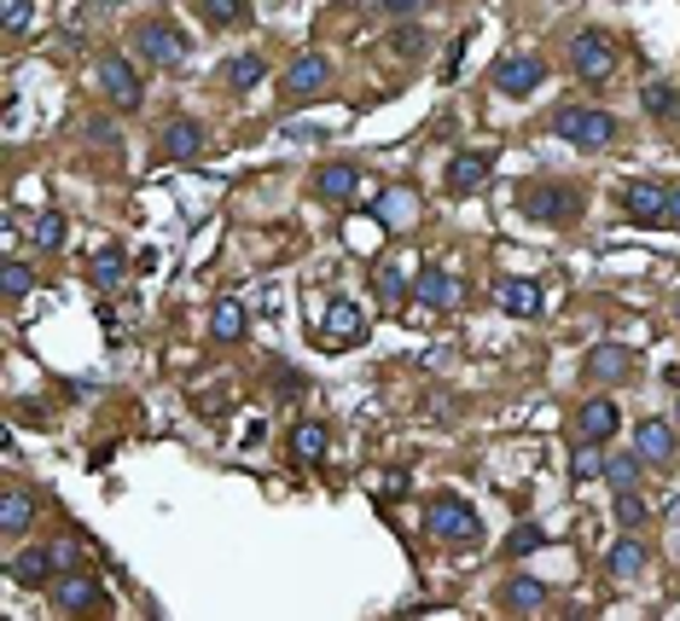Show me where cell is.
Listing matches in <instances>:
<instances>
[{
	"mask_svg": "<svg viewBox=\"0 0 680 621\" xmlns=\"http://www.w3.org/2000/svg\"><path fill=\"white\" fill-rule=\"evenodd\" d=\"M291 448H297V459H302V464H314V459H326L332 435H326V424H314V419H309V424H297V430H291Z\"/></svg>",
	"mask_w": 680,
	"mask_h": 621,
	"instance_id": "31",
	"label": "cell"
},
{
	"mask_svg": "<svg viewBox=\"0 0 680 621\" xmlns=\"http://www.w3.org/2000/svg\"><path fill=\"white\" fill-rule=\"evenodd\" d=\"M30 12H36V0H0V23H7V36L30 30Z\"/></svg>",
	"mask_w": 680,
	"mask_h": 621,
	"instance_id": "37",
	"label": "cell"
},
{
	"mask_svg": "<svg viewBox=\"0 0 680 621\" xmlns=\"http://www.w3.org/2000/svg\"><path fill=\"white\" fill-rule=\"evenodd\" d=\"M419 7H431V0H384V12H390V18H413Z\"/></svg>",
	"mask_w": 680,
	"mask_h": 621,
	"instance_id": "41",
	"label": "cell"
},
{
	"mask_svg": "<svg viewBox=\"0 0 680 621\" xmlns=\"http://www.w3.org/2000/svg\"><path fill=\"white\" fill-rule=\"evenodd\" d=\"M570 70L582 76L588 88H604V82H611V70H617V41L599 36V30H582L570 41Z\"/></svg>",
	"mask_w": 680,
	"mask_h": 621,
	"instance_id": "5",
	"label": "cell"
},
{
	"mask_svg": "<svg viewBox=\"0 0 680 621\" xmlns=\"http://www.w3.org/2000/svg\"><path fill=\"white\" fill-rule=\"evenodd\" d=\"M320 338H326V349H356L367 338V314L349 297H332L326 302V320H320Z\"/></svg>",
	"mask_w": 680,
	"mask_h": 621,
	"instance_id": "7",
	"label": "cell"
},
{
	"mask_svg": "<svg viewBox=\"0 0 680 621\" xmlns=\"http://www.w3.org/2000/svg\"><path fill=\"white\" fill-rule=\"evenodd\" d=\"M634 453H640L646 464H669V459L680 453V430H674L669 419H646V424L634 430Z\"/></svg>",
	"mask_w": 680,
	"mask_h": 621,
	"instance_id": "13",
	"label": "cell"
},
{
	"mask_svg": "<svg viewBox=\"0 0 680 621\" xmlns=\"http://www.w3.org/2000/svg\"><path fill=\"white\" fill-rule=\"evenodd\" d=\"M413 210H419V192L408 187H390L384 198H372V221H384V227H408Z\"/></svg>",
	"mask_w": 680,
	"mask_h": 621,
	"instance_id": "25",
	"label": "cell"
},
{
	"mask_svg": "<svg viewBox=\"0 0 680 621\" xmlns=\"http://www.w3.org/2000/svg\"><path fill=\"white\" fill-rule=\"evenodd\" d=\"M617 424H622L617 401L611 395H593V401H582V412H576V442H582V448H604L617 435Z\"/></svg>",
	"mask_w": 680,
	"mask_h": 621,
	"instance_id": "11",
	"label": "cell"
},
{
	"mask_svg": "<svg viewBox=\"0 0 680 621\" xmlns=\"http://www.w3.org/2000/svg\"><path fill=\"white\" fill-rule=\"evenodd\" d=\"M552 134L570 140V146L599 151V146H611V140H617V117H611V111H599V106H564L559 117H552Z\"/></svg>",
	"mask_w": 680,
	"mask_h": 621,
	"instance_id": "4",
	"label": "cell"
},
{
	"mask_svg": "<svg viewBox=\"0 0 680 621\" xmlns=\"http://www.w3.org/2000/svg\"><path fill=\"white\" fill-rule=\"evenodd\" d=\"M424 534L442 540V547H483V523H477V511L460 500V494H431L424 500Z\"/></svg>",
	"mask_w": 680,
	"mask_h": 621,
	"instance_id": "2",
	"label": "cell"
},
{
	"mask_svg": "<svg viewBox=\"0 0 680 621\" xmlns=\"http://www.w3.org/2000/svg\"><path fill=\"white\" fill-rule=\"evenodd\" d=\"M547 604H552V587L536 581V575H512L507 587H500V610H507V615H536Z\"/></svg>",
	"mask_w": 680,
	"mask_h": 621,
	"instance_id": "14",
	"label": "cell"
},
{
	"mask_svg": "<svg viewBox=\"0 0 680 621\" xmlns=\"http://www.w3.org/2000/svg\"><path fill=\"white\" fill-rule=\"evenodd\" d=\"M36 511H41V500L30 494V488H7V494H0V534L7 540H18V534H30V523H36Z\"/></svg>",
	"mask_w": 680,
	"mask_h": 621,
	"instance_id": "16",
	"label": "cell"
},
{
	"mask_svg": "<svg viewBox=\"0 0 680 621\" xmlns=\"http://www.w3.org/2000/svg\"><path fill=\"white\" fill-rule=\"evenodd\" d=\"M460 291H466V284L453 279L448 268H419V273H413V302H424L431 314H448V308H460Z\"/></svg>",
	"mask_w": 680,
	"mask_h": 621,
	"instance_id": "12",
	"label": "cell"
},
{
	"mask_svg": "<svg viewBox=\"0 0 680 621\" xmlns=\"http://www.w3.org/2000/svg\"><path fill=\"white\" fill-rule=\"evenodd\" d=\"M646 517H651V505L640 500V488H622V494H617V523L622 529H640Z\"/></svg>",
	"mask_w": 680,
	"mask_h": 621,
	"instance_id": "34",
	"label": "cell"
},
{
	"mask_svg": "<svg viewBox=\"0 0 680 621\" xmlns=\"http://www.w3.org/2000/svg\"><path fill=\"white\" fill-rule=\"evenodd\" d=\"M99 93H106L111 111H140L146 82L134 76V64L122 59V53H99Z\"/></svg>",
	"mask_w": 680,
	"mask_h": 621,
	"instance_id": "6",
	"label": "cell"
},
{
	"mask_svg": "<svg viewBox=\"0 0 680 621\" xmlns=\"http://www.w3.org/2000/svg\"><path fill=\"white\" fill-rule=\"evenodd\" d=\"M262 76H268V59H262V53H239L233 64H227V88H233V93H250Z\"/></svg>",
	"mask_w": 680,
	"mask_h": 621,
	"instance_id": "30",
	"label": "cell"
},
{
	"mask_svg": "<svg viewBox=\"0 0 680 621\" xmlns=\"http://www.w3.org/2000/svg\"><path fill=\"white\" fill-rule=\"evenodd\" d=\"M424 47H431V36H424L419 23H408V18H401L396 30H390V53H396V59H419Z\"/></svg>",
	"mask_w": 680,
	"mask_h": 621,
	"instance_id": "32",
	"label": "cell"
},
{
	"mask_svg": "<svg viewBox=\"0 0 680 621\" xmlns=\"http://www.w3.org/2000/svg\"><path fill=\"white\" fill-rule=\"evenodd\" d=\"M489 169H494V158H489V151H460V158L448 163V192H453V198H471V192H483Z\"/></svg>",
	"mask_w": 680,
	"mask_h": 621,
	"instance_id": "15",
	"label": "cell"
},
{
	"mask_svg": "<svg viewBox=\"0 0 680 621\" xmlns=\"http://www.w3.org/2000/svg\"><path fill=\"white\" fill-rule=\"evenodd\" d=\"M326 82H332V59H320V53H302V59H291V70H286V93H291V99H309V93H320Z\"/></svg>",
	"mask_w": 680,
	"mask_h": 621,
	"instance_id": "18",
	"label": "cell"
},
{
	"mask_svg": "<svg viewBox=\"0 0 680 621\" xmlns=\"http://www.w3.org/2000/svg\"><path fill=\"white\" fill-rule=\"evenodd\" d=\"M669 227H680V187L669 192Z\"/></svg>",
	"mask_w": 680,
	"mask_h": 621,
	"instance_id": "42",
	"label": "cell"
},
{
	"mask_svg": "<svg viewBox=\"0 0 680 621\" xmlns=\"http://www.w3.org/2000/svg\"><path fill=\"white\" fill-rule=\"evenodd\" d=\"M134 53H140L146 64H158V70H174V64H187L192 41H187L181 23H169V18H146L140 30H134Z\"/></svg>",
	"mask_w": 680,
	"mask_h": 621,
	"instance_id": "3",
	"label": "cell"
},
{
	"mask_svg": "<svg viewBox=\"0 0 680 621\" xmlns=\"http://www.w3.org/2000/svg\"><path fill=\"white\" fill-rule=\"evenodd\" d=\"M244 325H250V320H244V302L221 297V302L210 308V331H216L221 343H239V338H244Z\"/></svg>",
	"mask_w": 680,
	"mask_h": 621,
	"instance_id": "26",
	"label": "cell"
},
{
	"mask_svg": "<svg viewBox=\"0 0 680 621\" xmlns=\"http://www.w3.org/2000/svg\"><path fill=\"white\" fill-rule=\"evenodd\" d=\"M518 210L541 227H576L588 210V198H582V187H570V180H536V187H523Z\"/></svg>",
	"mask_w": 680,
	"mask_h": 621,
	"instance_id": "1",
	"label": "cell"
},
{
	"mask_svg": "<svg viewBox=\"0 0 680 621\" xmlns=\"http://www.w3.org/2000/svg\"><path fill=\"white\" fill-rule=\"evenodd\" d=\"M646 563H651V547H646V540H617V547L604 552V569H611L617 581H634V575H646Z\"/></svg>",
	"mask_w": 680,
	"mask_h": 621,
	"instance_id": "23",
	"label": "cell"
},
{
	"mask_svg": "<svg viewBox=\"0 0 680 621\" xmlns=\"http://www.w3.org/2000/svg\"><path fill=\"white\" fill-rule=\"evenodd\" d=\"M640 471H646L640 453H611V459H604V482H611V494H622V488H640Z\"/></svg>",
	"mask_w": 680,
	"mask_h": 621,
	"instance_id": "28",
	"label": "cell"
},
{
	"mask_svg": "<svg viewBox=\"0 0 680 621\" xmlns=\"http://www.w3.org/2000/svg\"><path fill=\"white\" fill-rule=\"evenodd\" d=\"M628 372H634V354H628L622 343H599V349H588V378H593V383H622Z\"/></svg>",
	"mask_w": 680,
	"mask_h": 621,
	"instance_id": "21",
	"label": "cell"
},
{
	"mask_svg": "<svg viewBox=\"0 0 680 621\" xmlns=\"http://www.w3.org/2000/svg\"><path fill=\"white\" fill-rule=\"evenodd\" d=\"M64 232H70V227H64V216H59V210L36 216V244H41V250H64Z\"/></svg>",
	"mask_w": 680,
	"mask_h": 621,
	"instance_id": "36",
	"label": "cell"
},
{
	"mask_svg": "<svg viewBox=\"0 0 680 621\" xmlns=\"http://www.w3.org/2000/svg\"><path fill=\"white\" fill-rule=\"evenodd\" d=\"M500 308L518 314V320H536L541 314V284L536 279H507V284H500Z\"/></svg>",
	"mask_w": 680,
	"mask_h": 621,
	"instance_id": "24",
	"label": "cell"
},
{
	"mask_svg": "<svg viewBox=\"0 0 680 621\" xmlns=\"http://www.w3.org/2000/svg\"><path fill=\"white\" fill-rule=\"evenodd\" d=\"M314 192L326 198V203H349L361 192V169L356 163H320L314 169Z\"/></svg>",
	"mask_w": 680,
	"mask_h": 621,
	"instance_id": "19",
	"label": "cell"
},
{
	"mask_svg": "<svg viewBox=\"0 0 680 621\" xmlns=\"http://www.w3.org/2000/svg\"><path fill=\"white\" fill-rule=\"evenodd\" d=\"M0 284H7V297H12V302H23V297L36 291V268H30V262H7V273H0Z\"/></svg>",
	"mask_w": 680,
	"mask_h": 621,
	"instance_id": "35",
	"label": "cell"
},
{
	"mask_svg": "<svg viewBox=\"0 0 680 621\" xmlns=\"http://www.w3.org/2000/svg\"><path fill=\"white\" fill-rule=\"evenodd\" d=\"M268 383H280V395H286V401H297V395H302V372H291V367H273V372H268Z\"/></svg>",
	"mask_w": 680,
	"mask_h": 621,
	"instance_id": "39",
	"label": "cell"
},
{
	"mask_svg": "<svg viewBox=\"0 0 680 621\" xmlns=\"http://www.w3.org/2000/svg\"><path fill=\"white\" fill-rule=\"evenodd\" d=\"M640 106H646V117H674L680 93H674L669 82H646V88H640Z\"/></svg>",
	"mask_w": 680,
	"mask_h": 621,
	"instance_id": "33",
	"label": "cell"
},
{
	"mask_svg": "<svg viewBox=\"0 0 680 621\" xmlns=\"http://www.w3.org/2000/svg\"><path fill=\"white\" fill-rule=\"evenodd\" d=\"M198 12L216 30H239V23H250V0H198Z\"/></svg>",
	"mask_w": 680,
	"mask_h": 621,
	"instance_id": "27",
	"label": "cell"
},
{
	"mask_svg": "<svg viewBox=\"0 0 680 621\" xmlns=\"http://www.w3.org/2000/svg\"><path fill=\"white\" fill-rule=\"evenodd\" d=\"M622 210H628V221H640V227H663L669 221V187H663V180H628V187H622Z\"/></svg>",
	"mask_w": 680,
	"mask_h": 621,
	"instance_id": "8",
	"label": "cell"
},
{
	"mask_svg": "<svg viewBox=\"0 0 680 621\" xmlns=\"http://www.w3.org/2000/svg\"><path fill=\"white\" fill-rule=\"evenodd\" d=\"M88 279L99 284V291H117V284L129 279V250H122V244H99L88 256Z\"/></svg>",
	"mask_w": 680,
	"mask_h": 621,
	"instance_id": "20",
	"label": "cell"
},
{
	"mask_svg": "<svg viewBox=\"0 0 680 621\" xmlns=\"http://www.w3.org/2000/svg\"><path fill=\"white\" fill-rule=\"evenodd\" d=\"M53 563H59V552H47V547L18 552V558H12V581H18V587H53V581H59Z\"/></svg>",
	"mask_w": 680,
	"mask_h": 621,
	"instance_id": "22",
	"label": "cell"
},
{
	"mask_svg": "<svg viewBox=\"0 0 680 621\" xmlns=\"http://www.w3.org/2000/svg\"><path fill=\"white\" fill-rule=\"evenodd\" d=\"M372 291L384 297V302H401V297L413 291V279H408V268H401V262H378L372 268Z\"/></svg>",
	"mask_w": 680,
	"mask_h": 621,
	"instance_id": "29",
	"label": "cell"
},
{
	"mask_svg": "<svg viewBox=\"0 0 680 621\" xmlns=\"http://www.w3.org/2000/svg\"><path fill=\"white\" fill-rule=\"evenodd\" d=\"M541 547H547V529H536V523L512 529V540H507V552H512V558H529V552H541Z\"/></svg>",
	"mask_w": 680,
	"mask_h": 621,
	"instance_id": "38",
	"label": "cell"
},
{
	"mask_svg": "<svg viewBox=\"0 0 680 621\" xmlns=\"http://www.w3.org/2000/svg\"><path fill=\"white\" fill-rule=\"evenodd\" d=\"M158 151H163V158H174V163H187V158H198V151H204V128H198L192 117H174V122H163Z\"/></svg>",
	"mask_w": 680,
	"mask_h": 621,
	"instance_id": "17",
	"label": "cell"
},
{
	"mask_svg": "<svg viewBox=\"0 0 680 621\" xmlns=\"http://www.w3.org/2000/svg\"><path fill=\"white\" fill-rule=\"evenodd\" d=\"M593 471H604V464H599V448H582V442H576V477H593Z\"/></svg>",
	"mask_w": 680,
	"mask_h": 621,
	"instance_id": "40",
	"label": "cell"
},
{
	"mask_svg": "<svg viewBox=\"0 0 680 621\" xmlns=\"http://www.w3.org/2000/svg\"><path fill=\"white\" fill-rule=\"evenodd\" d=\"M489 82L507 93V99H523V93H536V88L547 82V64H541L536 53H518V59H500V64L489 70Z\"/></svg>",
	"mask_w": 680,
	"mask_h": 621,
	"instance_id": "10",
	"label": "cell"
},
{
	"mask_svg": "<svg viewBox=\"0 0 680 621\" xmlns=\"http://www.w3.org/2000/svg\"><path fill=\"white\" fill-rule=\"evenodd\" d=\"M53 604H59L64 615H88V610H99V604H106V592H99V575H93V569H64V575L53 581Z\"/></svg>",
	"mask_w": 680,
	"mask_h": 621,
	"instance_id": "9",
	"label": "cell"
}]
</instances>
